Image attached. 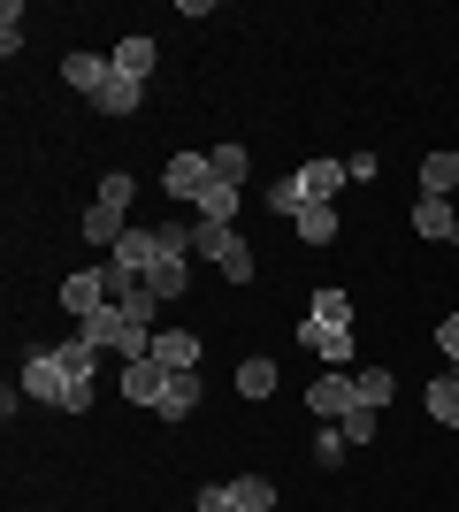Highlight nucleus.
<instances>
[{
	"instance_id": "obj_1",
	"label": "nucleus",
	"mask_w": 459,
	"mask_h": 512,
	"mask_svg": "<svg viewBox=\"0 0 459 512\" xmlns=\"http://www.w3.org/2000/svg\"><path fill=\"white\" fill-rule=\"evenodd\" d=\"M23 398H39V406H54V413H85L92 406V383H77L62 360H54V344H39L31 360H23Z\"/></svg>"
},
{
	"instance_id": "obj_2",
	"label": "nucleus",
	"mask_w": 459,
	"mask_h": 512,
	"mask_svg": "<svg viewBox=\"0 0 459 512\" xmlns=\"http://www.w3.org/2000/svg\"><path fill=\"white\" fill-rule=\"evenodd\" d=\"M192 260L222 268V283H253V276H261V253L245 245L238 222H192Z\"/></svg>"
},
{
	"instance_id": "obj_3",
	"label": "nucleus",
	"mask_w": 459,
	"mask_h": 512,
	"mask_svg": "<svg viewBox=\"0 0 459 512\" xmlns=\"http://www.w3.org/2000/svg\"><path fill=\"white\" fill-rule=\"evenodd\" d=\"M222 176H215V153L207 146H184V153H169V169H161V192L176 199V207H199V199L215 192Z\"/></svg>"
},
{
	"instance_id": "obj_4",
	"label": "nucleus",
	"mask_w": 459,
	"mask_h": 512,
	"mask_svg": "<svg viewBox=\"0 0 459 512\" xmlns=\"http://www.w3.org/2000/svg\"><path fill=\"white\" fill-rule=\"evenodd\" d=\"M306 406H314V421H345L360 398H352V375L345 367H322L314 383H306Z\"/></svg>"
},
{
	"instance_id": "obj_5",
	"label": "nucleus",
	"mask_w": 459,
	"mask_h": 512,
	"mask_svg": "<svg viewBox=\"0 0 459 512\" xmlns=\"http://www.w3.org/2000/svg\"><path fill=\"white\" fill-rule=\"evenodd\" d=\"M108 77H115L108 54H92V46H69V54H62V85H77V100H100Z\"/></svg>"
},
{
	"instance_id": "obj_6",
	"label": "nucleus",
	"mask_w": 459,
	"mask_h": 512,
	"mask_svg": "<svg viewBox=\"0 0 459 512\" xmlns=\"http://www.w3.org/2000/svg\"><path fill=\"white\" fill-rule=\"evenodd\" d=\"M153 360L169 367V375H199L207 344H199V329H153Z\"/></svg>"
},
{
	"instance_id": "obj_7",
	"label": "nucleus",
	"mask_w": 459,
	"mask_h": 512,
	"mask_svg": "<svg viewBox=\"0 0 459 512\" xmlns=\"http://www.w3.org/2000/svg\"><path fill=\"white\" fill-rule=\"evenodd\" d=\"M291 176H299L306 207H337V192H345V184H352V176H345V161H329V153H322V161H299V169H291Z\"/></svg>"
},
{
	"instance_id": "obj_8",
	"label": "nucleus",
	"mask_w": 459,
	"mask_h": 512,
	"mask_svg": "<svg viewBox=\"0 0 459 512\" xmlns=\"http://www.w3.org/2000/svg\"><path fill=\"white\" fill-rule=\"evenodd\" d=\"M291 337H299V344H306V352H314L322 367H352V329H329V321H314V314H306L299 329H291Z\"/></svg>"
},
{
	"instance_id": "obj_9",
	"label": "nucleus",
	"mask_w": 459,
	"mask_h": 512,
	"mask_svg": "<svg viewBox=\"0 0 459 512\" xmlns=\"http://www.w3.org/2000/svg\"><path fill=\"white\" fill-rule=\"evenodd\" d=\"M115 390H123V398H131V406H161V390H169V367H161V360H153V352H146V360H123V383H115Z\"/></svg>"
},
{
	"instance_id": "obj_10",
	"label": "nucleus",
	"mask_w": 459,
	"mask_h": 512,
	"mask_svg": "<svg viewBox=\"0 0 459 512\" xmlns=\"http://www.w3.org/2000/svg\"><path fill=\"white\" fill-rule=\"evenodd\" d=\"M108 260H115V268H131V276H153V268H161V230H123Z\"/></svg>"
},
{
	"instance_id": "obj_11",
	"label": "nucleus",
	"mask_w": 459,
	"mask_h": 512,
	"mask_svg": "<svg viewBox=\"0 0 459 512\" xmlns=\"http://www.w3.org/2000/svg\"><path fill=\"white\" fill-rule=\"evenodd\" d=\"M459 192V146H429L421 153V199H452Z\"/></svg>"
},
{
	"instance_id": "obj_12",
	"label": "nucleus",
	"mask_w": 459,
	"mask_h": 512,
	"mask_svg": "<svg viewBox=\"0 0 459 512\" xmlns=\"http://www.w3.org/2000/svg\"><path fill=\"white\" fill-rule=\"evenodd\" d=\"M108 62H115V77L146 85V77H153V62H161V46H153L146 31H131V39H115V54H108Z\"/></svg>"
},
{
	"instance_id": "obj_13",
	"label": "nucleus",
	"mask_w": 459,
	"mask_h": 512,
	"mask_svg": "<svg viewBox=\"0 0 459 512\" xmlns=\"http://www.w3.org/2000/svg\"><path fill=\"white\" fill-rule=\"evenodd\" d=\"M414 237H429V245H459L452 199H414Z\"/></svg>"
},
{
	"instance_id": "obj_14",
	"label": "nucleus",
	"mask_w": 459,
	"mask_h": 512,
	"mask_svg": "<svg viewBox=\"0 0 459 512\" xmlns=\"http://www.w3.org/2000/svg\"><path fill=\"white\" fill-rule=\"evenodd\" d=\"M192 268H199L192 253H161V268L146 276V291H153L161 306H169V299H184V291H192Z\"/></svg>"
},
{
	"instance_id": "obj_15",
	"label": "nucleus",
	"mask_w": 459,
	"mask_h": 512,
	"mask_svg": "<svg viewBox=\"0 0 459 512\" xmlns=\"http://www.w3.org/2000/svg\"><path fill=\"white\" fill-rule=\"evenodd\" d=\"M62 306H69L77 321H85V314H100V306H108V276H100V268H77V276L62 283Z\"/></svg>"
},
{
	"instance_id": "obj_16",
	"label": "nucleus",
	"mask_w": 459,
	"mask_h": 512,
	"mask_svg": "<svg viewBox=\"0 0 459 512\" xmlns=\"http://www.w3.org/2000/svg\"><path fill=\"white\" fill-rule=\"evenodd\" d=\"M92 115H108V123H123V115H138L146 107V85H131V77H108L100 85V100H85Z\"/></svg>"
},
{
	"instance_id": "obj_17",
	"label": "nucleus",
	"mask_w": 459,
	"mask_h": 512,
	"mask_svg": "<svg viewBox=\"0 0 459 512\" xmlns=\"http://www.w3.org/2000/svg\"><path fill=\"white\" fill-rule=\"evenodd\" d=\"M199 413V375H169V390H161V406H153V421H192Z\"/></svg>"
},
{
	"instance_id": "obj_18",
	"label": "nucleus",
	"mask_w": 459,
	"mask_h": 512,
	"mask_svg": "<svg viewBox=\"0 0 459 512\" xmlns=\"http://www.w3.org/2000/svg\"><path fill=\"white\" fill-rule=\"evenodd\" d=\"M123 230H131V222H123L115 207H100V199H92L85 222H77V237H85V245H100V253H115V237H123Z\"/></svg>"
},
{
	"instance_id": "obj_19",
	"label": "nucleus",
	"mask_w": 459,
	"mask_h": 512,
	"mask_svg": "<svg viewBox=\"0 0 459 512\" xmlns=\"http://www.w3.org/2000/svg\"><path fill=\"white\" fill-rule=\"evenodd\" d=\"M238 398H253V406H268V398H276V360H268V352L238 360Z\"/></svg>"
},
{
	"instance_id": "obj_20",
	"label": "nucleus",
	"mask_w": 459,
	"mask_h": 512,
	"mask_svg": "<svg viewBox=\"0 0 459 512\" xmlns=\"http://www.w3.org/2000/svg\"><path fill=\"white\" fill-rule=\"evenodd\" d=\"M421 406H429V421H437V428H459V367L421 390Z\"/></svg>"
},
{
	"instance_id": "obj_21",
	"label": "nucleus",
	"mask_w": 459,
	"mask_h": 512,
	"mask_svg": "<svg viewBox=\"0 0 459 512\" xmlns=\"http://www.w3.org/2000/svg\"><path fill=\"white\" fill-rule=\"evenodd\" d=\"M291 230H299V245H314V253H322V245H337V230H345V222H337V207H299V222H291Z\"/></svg>"
},
{
	"instance_id": "obj_22",
	"label": "nucleus",
	"mask_w": 459,
	"mask_h": 512,
	"mask_svg": "<svg viewBox=\"0 0 459 512\" xmlns=\"http://www.w3.org/2000/svg\"><path fill=\"white\" fill-rule=\"evenodd\" d=\"M230 512H276V482L268 474H238L230 482Z\"/></svg>"
},
{
	"instance_id": "obj_23",
	"label": "nucleus",
	"mask_w": 459,
	"mask_h": 512,
	"mask_svg": "<svg viewBox=\"0 0 459 512\" xmlns=\"http://www.w3.org/2000/svg\"><path fill=\"white\" fill-rule=\"evenodd\" d=\"M391 367H360V375H352V398H360V406H368V413H383V406H391Z\"/></svg>"
},
{
	"instance_id": "obj_24",
	"label": "nucleus",
	"mask_w": 459,
	"mask_h": 512,
	"mask_svg": "<svg viewBox=\"0 0 459 512\" xmlns=\"http://www.w3.org/2000/svg\"><path fill=\"white\" fill-rule=\"evenodd\" d=\"M54 360H62L77 383H92V367H100V344H92V337H62V344H54Z\"/></svg>"
},
{
	"instance_id": "obj_25",
	"label": "nucleus",
	"mask_w": 459,
	"mask_h": 512,
	"mask_svg": "<svg viewBox=\"0 0 459 512\" xmlns=\"http://www.w3.org/2000/svg\"><path fill=\"white\" fill-rule=\"evenodd\" d=\"M207 153H215L222 184H245V176H253V146H238V138H222V146H207Z\"/></svg>"
},
{
	"instance_id": "obj_26",
	"label": "nucleus",
	"mask_w": 459,
	"mask_h": 512,
	"mask_svg": "<svg viewBox=\"0 0 459 512\" xmlns=\"http://www.w3.org/2000/svg\"><path fill=\"white\" fill-rule=\"evenodd\" d=\"M238 214H245V184H215L199 199V222H238Z\"/></svg>"
},
{
	"instance_id": "obj_27",
	"label": "nucleus",
	"mask_w": 459,
	"mask_h": 512,
	"mask_svg": "<svg viewBox=\"0 0 459 512\" xmlns=\"http://www.w3.org/2000/svg\"><path fill=\"white\" fill-rule=\"evenodd\" d=\"M345 459H352V444H345V428H337V421H322V428H314V467H345Z\"/></svg>"
},
{
	"instance_id": "obj_28",
	"label": "nucleus",
	"mask_w": 459,
	"mask_h": 512,
	"mask_svg": "<svg viewBox=\"0 0 459 512\" xmlns=\"http://www.w3.org/2000/svg\"><path fill=\"white\" fill-rule=\"evenodd\" d=\"M306 314L329 321V329H352V291H337V283H329V291H314V306H306Z\"/></svg>"
},
{
	"instance_id": "obj_29",
	"label": "nucleus",
	"mask_w": 459,
	"mask_h": 512,
	"mask_svg": "<svg viewBox=\"0 0 459 512\" xmlns=\"http://www.w3.org/2000/svg\"><path fill=\"white\" fill-rule=\"evenodd\" d=\"M92 199H100V207H115V214H131V199H138V176H131V169H108Z\"/></svg>"
},
{
	"instance_id": "obj_30",
	"label": "nucleus",
	"mask_w": 459,
	"mask_h": 512,
	"mask_svg": "<svg viewBox=\"0 0 459 512\" xmlns=\"http://www.w3.org/2000/svg\"><path fill=\"white\" fill-rule=\"evenodd\" d=\"M337 428H345V444H352V451H368L375 436H383V413H368V406H352V413H345V421H337Z\"/></svg>"
},
{
	"instance_id": "obj_31",
	"label": "nucleus",
	"mask_w": 459,
	"mask_h": 512,
	"mask_svg": "<svg viewBox=\"0 0 459 512\" xmlns=\"http://www.w3.org/2000/svg\"><path fill=\"white\" fill-rule=\"evenodd\" d=\"M261 207H268V214H291V222H299V207H306L299 176H276V184H268V192H261Z\"/></svg>"
},
{
	"instance_id": "obj_32",
	"label": "nucleus",
	"mask_w": 459,
	"mask_h": 512,
	"mask_svg": "<svg viewBox=\"0 0 459 512\" xmlns=\"http://www.w3.org/2000/svg\"><path fill=\"white\" fill-rule=\"evenodd\" d=\"M0 54H8V62L23 54V0H8V8H0Z\"/></svg>"
},
{
	"instance_id": "obj_33",
	"label": "nucleus",
	"mask_w": 459,
	"mask_h": 512,
	"mask_svg": "<svg viewBox=\"0 0 459 512\" xmlns=\"http://www.w3.org/2000/svg\"><path fill=\"white\" fill-rule=\"evenodd\" d=\"M345 176H352V184H375V176H383V153H368V146L345 153Z\"/></svg>"
},
{
	"instance_id": "obj_34",
	"label": "nucleus",
	"mask_w": 459,
	"mask_h": 512,
	"mask_svg": "<svg viewBox=\"0 0 459 512\" xmlns=\"http://www.w3.org/2000/svg\"><path fill=\"white\" fill-rule=\"evenodd\" d=\"M123 314H131L138 329H153V321H161V299H153V291H131V299H123Z\"/></svg>"
},
{
	"instance_id": "obj_35",
	"label": "nucleus",
	"mask_w": 459,
	"mask_h": 512,
	"mask_svg": "<svg viewBox=\"0 0 459 512\" xmlns=\"http://www.w3.org/2000/svg\"><path fill=\"white\" fill-rule=\"evenodd\" d=\"M199 512H230V482H199Z\"/></svg>"
},
{
	"instance_id": "obj_36",
	"label": "nucleus",
	"mask_w": 459,
	"mask_h": 512,
	"mask_svg": "<svg viewBox=\"0 0 459 512\" xmlns=\"http://www.w3.org/2000/svg\"><path fill=\"white\" fill-rule=\"evenodd\" d=\"M437 344H444V360L459 367V314H444V321H437Z\"/></svg>"
}]
</instances>
